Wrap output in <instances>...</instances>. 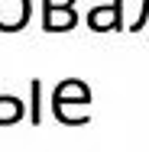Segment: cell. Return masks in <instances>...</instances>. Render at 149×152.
<instances>
[{
    "mask_svg": "<svg viewBox=\"0 0 149 152\" xmlns=\"http://www.w3.org/2000/svg\"><path fill=\"white\" fill-rule=\"evenodd\" d=\"M75 0H42V10H65V7H71Z\"/></svg>",
    "mask_w": 149,
    "mask_h": 152,
    "instance_id": "obj_8",
    "label": "cell"
},
{
    "mask_svg": "<svg viewBox=\"0 0 149 152\" xmlns=\"http://www.w3.org/2000/svg\"><path fill=\"white\" fill-rule=\"evenodd\" d=\"M84 104H91V88L84 81H78V78L62 81L59 88H55V94H52V113L65 126H84L88 123V120H78L71 113V107H84Z\"/></svg>",
    "mask_w": 149,
    "mask_h": 152,
    "instance_id": "obj_1",
    "label": "cell"
},
{
    "mask_svg": "<svg viewBox=\"0 0 149 152\" xmlns=\"http://www.w3.org/2000/svg\"><path fill=\"white\" fill-rule=\"evenodd\" d=\"M75 26H78V16H75L71 7H65V10H46L42 13V29L46 32H68Z\"/></svg>",
    "mask_w": 149,
    "mask_h": 152,
    "instance_id": "obj_4",
    "label": "cell"
},
{
    "mask_svg": "<svg viewBox=\"0 0 149 152\" xmlns=\"http://www.w3.org/2000/svg\"><path fill=\"white\" fill-rule=\"evenodd\" d=\"M39 94H42V81L36 78L29 84V120H32V126H39V120H42V110H39Z\"/></svg>",
    "mask_w": 149,
    "mask_h": 152,
    "instance_id": "obj_6",
    "label": "cell"
},
{
    "mask_svg": "<svg viewBox=\"0 0 149 152\" xmlns=\"http://www.w3.org/2000/svg\"><path fill=\"white\" fill-rule=\"evenodd\" d=\"M29 0H0V32H20L29 23Z\"/></svg>",
    "mask_w": 149,
    "mask_h": 152,
    "instance_id": "obj_2",
    "label": "cell"
},
{
    "mask_svg": "<svg viewBox=\"0 0 149 152\" xmlns=\"http://www.w3.org/2000/svg\"><path fill=\"white\" fill-rule=\"evenodd\" d=\"M146 20H149V0H143V7H139V16H136V23L130 26L133 32H139L143 26H146Z\"/></svg>",
    "mask_w": 149,
    "mask_h": 152,
    "instance_id": "obj_7",
    "label": "cell"
},
{
    "mask_svg": "<svg viewBox=\"0 0 149 152\" xmlns=\"http://www.w3.org/2000/svg\"><path fill=\"white\" fill-rule=\"evenodd\" d=\"M88 26L94 32L123 29V0H110V7H94L88 13Z\"/></svg>",
    "mask_w": 149,
    "mask_h": 152,
    "instance_id": "obj_3",
    "label": "cell"
},
{
    "mask_svg": "<svg viewBox=\"0 0 149 152\" xmlns=\"http://www.w3.org/2000/svg\"><path fill=\"white\" fill-rule=\"evenodd\" d=\"M23 120V100H16L13 94H0V126H10V123Z\"/></svg>",
    "mask_w": 149,
    "mask_h": 152,
    "instance_id": "obj_5",
    "label": "cell"
}]
</instances>
